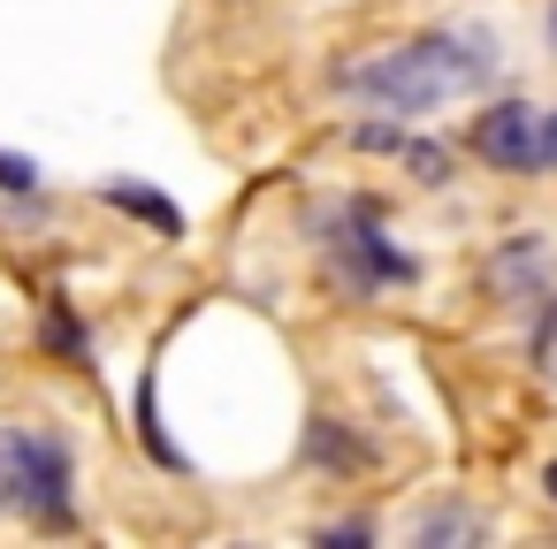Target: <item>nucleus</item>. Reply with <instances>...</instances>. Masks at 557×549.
Returning a JSON list of instances; mask_svg holds the SVG:
<instances>
[{
	"label": "nucleus",
	"instance_id": "1",
	"mask_svg": "<svg viewBox=\"0 0 557 549\" xmlns=\"http://www.w3.org/2000/svg\"><path fill=\"white\" fill-rule=\"evenodd\" d=\"M488 77H496V39L473 32V24H458V32H420V39L374 54L344 85L359 100H382L389 115H428V108H443V100H458V92H473Z\"/></svg>",
	"mask_w": 557,
	"mask_h": 549
},
{
	"label": "nucleus",
	"instance_id": "2",
	"mask_svg": "<svg viewBox=\"0 0 557 549\" xmlns=\"http://www.w3.org/2000/svg\"><path fill=\"white\" fill-rule=\"evenodd\" d=\"M77 450L62 427H0V511L70 534L77 526Z\"/></svg>",
	"mask_w": 557,
	"mask_h": 549
},
{
	"label": "nucleus",
	"instance_id": "3",
	"mask_svg": "<svg viewBox=\"0 0 557 549\" xmlns=\"http://www.w3.org/2000/svg\"><path fill=\"white\" fill-rule=\"evenodd\" d=\"M321 229H329L336 283H344V290H359V298H367L374 283H412V275H420V267H412V260L374 229V207H344V214H336V222H321Z\"/></svg>",
	"mask_w": 557,
	"mask_h": 549
},
{
	"label": "nucleus",
	"instance_id": "4",
	"mask_svg": "<svg viewBox=\"0 0 557 549\" xmlns=\"http://www.w3.org/2000/svg\"><path fill=\"white\" fill-rule=\"evenodd\" d=\"M542 130H549L542 108H527V100H488V108L466 123V146H473L488 169L527 176V169H542Z\"/></svg>",
	"mask_w": 557,
	"mask_h": 549
},
{
	"label": "nucleus",
	"instance_id": "5",
	"mask_svg": "<svg viewBox=\"0 0 557 549\" xmlns=\"http://www.w3.org/2000/svg\"><path fill=\"white\" fill-rule=\"evenodd\" d=\"M549 275H557V245L549 237H504L496 252H488V290L504 298V305H542V290H549Z\"/></svg>",
	"mask_w": 557,
	"mask_h": 549
},
{
	"label": "nucleus",
	"instance_id": "6",
	"mask_svg": "<svg viewBox=\"0 0 557 549\" xmlns=\"http://www.w3.org/2000/svg\"><path fill=\"white\" fill-rule=\"evenodd\" d=\"M100 199L123 207V214H138V222H153V229H169V237H184L176 199H161V191H146V184H100Z\"/></svg>",
	"mask_w": 557,
	"mask_h": 549
},
{
	"label": "nucleus",
	"instance_id": "7",
	"mask_svg": "<svg viewBox=\"0 0 557 549\" xmlns=\"http://www.w3.org/2000/svg\"><path fill=\"white\" fill-rule=\"evenodd\" d=\"M306 458H313V465H329V473H359V465H367V442H351L336 420H313V435H306Z\"/></svg>",
	"mask_w": 557,
	"mask_h": 549
},
{
	"label": "nucleus",
	"instance_id": "8",
	"mask_svg": "<svg viewBox=\"0 0 557 549\" xmlns=\"http://www.w3.org/2000/svg\"><path fill=\"white\" fill-rule=\"evenodd\" d=\"M405 169H412L420 184H450V153H443L435 138H405Z\"/></svg>",
	"mask_w": 557,
	"mask_h": 549
},
{
	"label": "nucleus",
	"instance_id": "9",
	"mask_svg": "<svg viewBox=\"0 0 557 549\" xmlns=\"http://www.w3.org/2000/svg\"><path fill=\"white\" fill-rule=\"evenodd\" d=\"M47 344L70 351V359H85V321H77L70 305H47Z\"/></svg>",
	"mask_w": 557,
	"mask_h": 549
},
{
	"label": "nucleus",
	"instance_id": "10",
	"mask_svg": "<svg viewBox=\"0 0 557 549\" xmlns=\"http://www.w3.org/2000/svg\"><path fill=\"white\" fill-rule=\"evenodd\" d=\"M534 366L557 382V298H542V321H534Z\"/></svg>",
	"mask_w": 557,
	"mask_h": 549
},
{
	"label": "nucleus",
	"instance_id": "11",
	"mask_svg": "<svg viewBox=\"0 0 557 549\" xmlns=\"http://www.w3.org/2000/svg\"><path fill=\"white\" fill-rule=\"evenodd\" d=\"M351 146H359V153H405L397 123H351Z\"/></svg>",
	"mask_w": 557,
	"mask_h": 549
},
{
	"label": "nucleus",
	"instance_id": "12",
	"mask_svg": "<svg viewBox=\"0 0 557 549\" xmlns=\"http://www.w3.org/2000/svg\"><path fill=\"white\" fill-rule=\"evenodd\" d=\"M0 191H16V199H24V191H39V169H32L24 153H0Z\"/></svg>",
	"mask_w": 557,
	"mask_h": 549
},
{
	"label": "nucleus",
	"instance_id": "13",
	"mask_svg": "<svg viewBox=\"0 0 557 549\" xmlns=\"http://www.w3.org/2000/svg\"><path fill=\"white\" fill-rule=\"evenodd\" d=\"M412 534H420V541H450V534H473V519H466V511H443V519H420Z\"/></svg>",
	"mask_w": 557,
	"mask_h": 549
},
{
	"label": "nucleus",
	"instance_id": "14",
	"mask_svg": "<svg viewBox=\"0 0 557 549\" xmlns=\"http://www.w3.org/2000/svg\"><path fill=\"white\" fill-rule=\"evenodd\" d=\"M321 541H344V549L359 541V549H367V541H374V526H367V519H336V526H321Z\"/></svg>",
	"mask_w": 557,
	"mask_h": 549
},
{
	"label": "nucleus",
	"instance_id": "15",
	"mask_svg": "<svg viewBox=\"0 0 557 549\" xmlns=\"http://www.w3.org/2000/svg\"><path fill=\"white\" fill-rule=\"evenodd\" d=\"M542 169H557V115H549V130H542Z\"/></svg>",
	"mask_w": 557,
	"mask_h": 549
},
{
	"label": "nucleus",
	"instance_id": "16",
	"mask_svg": "<svg viewBox=\"0 0 557 549\" xmlns=\"http://www.w3.org/2000/svg\"><path fill=\"white\" fill-rule=\"evenodd\" d=\"M542 496H549V503H557V458H549V465H542Z\"/></svg>",
	"mask_w": 557,
	"mask_h": 549
},
{
	"label": "nucleus",
	"instance_id": "17",
	"mask_svg": "<svg viewBox=\"0 0 557 549\" xmlns=\"http://www.w3.org/2000/svg\"><path fill=\"white\" fill-rule=\"evenodd\" d=\"M549 47H557V9H549Z\"/></svg>",
	"mask_w": 557,
	"mask_h": 549
}]
</instances>
